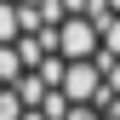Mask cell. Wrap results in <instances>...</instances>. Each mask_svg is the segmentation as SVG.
I'll return each instance as SVG.
<instances>
[{"mask_svg":"<svg viewBox=\"0 0 120 120\" xmlns=\"http://www.w3.org/2000/svg\"><path fill=\"white\" fill-rule=\"evenodd\" d=\"M0 120H29V97H23V86H0Z\"/></svg>","mask_w":120,"mask_h":120,"instance_id":"3","label":"cell"},{"mask_svg":"<svg viewBox=\"0 0 120 120\" xmlns=\"http://www.w3.org/2000/svg\"><path fill=\"white\" fill-rule=\"evenodd\" d=\"M29 80V57L23 46H0V86H23Z\"/></svg>","mask_w":120,"mask_h":120,"instance_id":"2","label":"cell"},{"mask_svg":"<svg viewBox=\"0 0 120 120\" xmlns=\"http://www.w3.org/2000/svg\"><path fill=\"white\" fill-rule=\"evenodd\" d=\"M29 23H23V6L17 0H0V46H23Z\"/></svg>","mask_w":120,"mask_h":120,"instance_id":"1","label":"cell"}]
</instances>
